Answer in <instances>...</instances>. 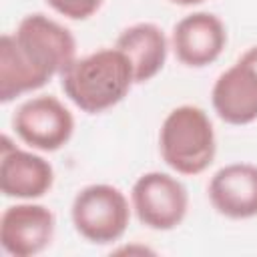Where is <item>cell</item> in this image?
I'll use <instances>...</instances> for the list:
<instances>
[{
    "mask_svg": "<svg viewBox=\"0 0 257 257\" xmlns=\"http://www.w3.org/2000/svg\"><path fill=\"white\" fill-rule=\"evenodd\" d=\"M211 102L227 124L241 126L257 120V66L245 54L217 76Z\"/></svg>",
    "mask_w": 257,
    "mask_h": 257,
    "instance_id": "9",
    "label": "cell"
},
{
    "mask_svg": "<svg viewBox=\"0 0 257 257\" xmlns=\"http://www.w3.org/2000/svg\"><path fill=\"white\" fill-rule=\"evenodd\" d=\"M54 213L38 203H16L0 217V245L12 257H34L54 237Z\"/></svg>",
    "mask_w": 257,
    "mask_h": 257,
    "instance_id": "7",
    "label": "cell"
},
{
    "mask_svg": "<svg viewBox=\"0 0 257 257\" xmlns=\"http://www.w3.org/2000/svg\"><path fill=\"white\" fill-rule=\"evenodd\" d=\"M104 0H46V4L68 20H86L98 12Z\"/></svg>",
    "mask_w": 257,
    "mask_h": 257,
    "instance_id": "13",
    "label": "cell"
},
{
    "mask_svg": "<svg viewBox=\"0 0 257 257\" xmlns=\"http://www.w3.org/2000/svg\"><path fill=\"white\" fill-rule=\"evenodd\" d=\"M74 58L76 40L66 26L40 12L24 16L0 38V102L42 88Z\"/></svg>",
    "mask_w": 257,
    "mask_h": 257,
    "instance_id": "1",
    "label": "cell"
},
{
    "mask_svg": "<svg viewBox=\"0 0 257 257\" xmlns=\"http://www.w3.org/2000/svg\"><path fill=\"white\" fill-rule=\"evenodd\" d=\"M171 44L181 64L203 68L221 56L227 44V28L213 12H193L175 24Z\"/></svg>",
    "mask_w": 257,
    "mask_h": 257,
    "instance_id": "10",
    "label": "cell"
},
{
    "mask_svg": "<svg viewBox=\"0 0 257 257\" xmlns=\"http://www.w3.org/2000/svg\"><path fill=\"white\" fill-rule=\"evenodd\" d=\"M131 205L137 219L155 231H171L183 223L189 211L185 185L161 171L141 175L131 189Z\"/></svg>",
    "mask_w": 257,
    "mask_h": 257,
    "instance_id": "5",
    "label": "cell"
},
{
    "mask_svg": "<svg viewBox=\"0 0 257 257\" xmlns=\"http://www.w3.org/2000/svg\"><path fill=\"white\" fill-rule=\"evenodd\" d=\"M66 98L82 112L98 114L116 106L135 84L133 64L122 50L100 48L74 58L60 74Z\"/></svg>",
    "mask_w": 257,
    "mask_h": 257,
    "instance_id": "2",
    "label": "cell"
},
{
    "mask_svg": "<svg viewBox=\"0 0 257 257\" xmlns=\"http://www.w3.org/2000/svg\"><path fill=\"white\" fill-rule=\"evenodd\" d=\"M173 4H179V6H195V4H201L205 0H169Z\"/></svg>",
    "mask_w": 257,
    "mask_h": 257,
    "instance_id": "14",
    "label": "cell"
},
{
    "mask_svg": "<svg viewBox=\"0 0 257 257\" xmlns=\"http://www.w3.org/2000/svg\"><path fill=\"white\" fill-rule=\"evenodd\" d=\"M54 185L52 165L32 153L12 145L8 135H2L0 145V189L8 199L34 201L44 197Z\"/></svg>",
    "mask_w": 257,
    "mask_h": 257,
    "instance_id": "8",
    "label": "cell"
},
{
    "mask_svg": "<svg viewBox=\"0 0 257 257\" xmlns=\"http://www.w3.org/2000/svg\"><path fill=\"white\" fill-rule=\"evenodd\" d=\"M114 46L131 60L135 82H149L163 70L167 62L169 40L163 28L153 22H137L124 28L118 34Z\"/></svg>",
    "mask_w": 257,
    "mask_h": 257,
    "instance_id": "12",
    "label": "cell"
},
{
    "mask_svg": "<svg viewBox=\"0 0 257 257\" xmlns=\"http://www.w3.org/2000/svg\"><path fill=\"white\" fill-rule=\"evenodd\" d=\"M126 195L106 183H94L76 193L70 207V219L80 237L94 245L118 241L131 221Z\"/></svg>",
    "mask_w": 257,
    "mask_h": 257,
    "instance_id": "4",
    "label": "cell"
},
{
    "mask_svg": "<svg viewBox=\"0 0 257 257\" xmlns=\"http://www.w3.org/2000/svg\"><path fill=\"white\" fill-rule=\"evenodd\" d=\"M12 126L16 137L28 147L54 153L72 139L74 116L56 96L40 94L24 100L16 108Z\"/></svg>",
    "mask_w": 257,
    "mask_h": 257,
    "instance_id": "6",
    "label": "cell"
},
{
    "mask_svg": "<svg viewBox=\"0 0 257 257\" xmlns=\"http://www.w3.org/2000/svg\"><path fill=\"white\" fill-rule=\"evenodd\" d=\"M213 209L229 219L257 217V165L231 163L221 167L207 187Z\"/></svg>",
    "mask_w": 257,
    "mask_h": 257,
    "instance_id": "11",
    "label": "cell"
},
{
    "mask_svg": "<svg viewBox=\"0 0 257 257\" xmlns=\"http://www.w3.org/2000/svg\"><path fill=\"white\" fill-rule=\"evenodd\" d=\"M163 161L179 175L195 177L211 167L217 153L215 128L209 114L195 104L173 108L159 131Z\"/></svg>",
    "mask_w": 257,
    "mask_h": 257,
    "instance_id": "3",
    "label": "cell"
}]
</instances>
